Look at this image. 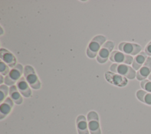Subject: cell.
Instances as JSON below:
<instances>
[{
  "label": "cell",
  "mask_w": 151,
  "mask_h": 134,
  "mask_svg": "<svg viewBox=\"0 0 151 134\" xmlns=\"http://www.w3.org/2000/svg\"><path fill=\"white\" fill-rule=\"evenodd\" d=\"M151 74V57H148L143 65L137 70L136 79L138 80H145Z\"/></svg>",
  "instance_id": "30bf717a"
},
{
  "label": "cell",
  "mask_w": 151,
  "mask_h": 134,
  "mask_svg": "<svg viewBox=\"0 0 151 134\" xmlns=\"http://www.w3.org/2000/svg\"><path fill=\"white\" fill-rule=\"evenodd\" d=\"M110 69L113 73H116L129 79H133L136 76L135 70L126 64L114 63L110 66Z\"/></svg>",
  "instance_id": "6da1fadb"
},
{
  "label": "cell",
  "mask_w": 151,
  "mask_h": 134,
  "mask_svg": "<svg viewBox=\"0 0 151 134\" xmlns=\"http://www.w3.org/2000/svg\"><path fill=\"white\" fill-rule=\"evenodd\" d=\"M8 91V88L6 85H1L0 86V102L2 103L6 97Z\"/></svg>",
  "instance_id": "d6986e66"
},
{
  "label": "cell",
  "mask_w": 151,
  "mask_h": 134,
  "mask_svg": "<svg viewBox=\"0 0 151 134\" xmlns=\"http://www.w3.org/2000/svg\"><path fill=\"white\" fill-rule=\"evenodd\" d=\"M0 69H1V74L2 75H5L8 74L9 71L8 67L6 65V64L1 60V64H0Z\"/></svg>",
  "instance_id": "ffe728a7"
},
{
  "label": "cell",
  "mask_w": 151,
  "mask_h": 134,
  "mask_svg": "<svg viewBox=\"0 0 151 134\" xmlns=\"http://www.w3.org/2000/svg\"><path fill=\"white\" fill-rule=\"evenodd\" d=\"M137 98L142 102L151 106V93L143 90H139L136 92Z\"/></svg>",
  "instance_id": "e0dca14e"
},
{
  "label": "cell",
  "mask_w": 151,
  "mask_h": 134,
  "mask_svg": "<svg viewBox=\"0 0 151 134\" xmlns=\"http://www.w3.org/2000/svg\"><path fill=\"white\" fill-rule=\"evenodd\" d=\"M148 79H149L148 80H150V81H151V74H150L149 76V77H148Z\"/></svg>",
  "instance_id": "7402d4cb"
},
{
  "label": "cell",
  "mask_w": 151,
  "mask_h": 134,
  "mask_svg": "<svg viewBox=\"0 0 151 134\" xmlns=\"http://www.w3.org/2000/svg\"><path fill=\"white\" fill-rule=\"evenodd\" d=\"M140 86L143 90L151 93V81L149 80H143L140 83Z\"/></svg>",
  "instance_id": "ac0fdd59"
},
{
  "label": "cell",
  "mask_w": 151,
  "mask_h": 134,
  "mask_svg": "<svg viewBox=\"0 0 151 134\" xmlns=\"http://www.w3.org/2000/svg\"><path fill=\"white\" fill-rule=\"evenodd\" d=\"M24 76L27 82L32 89H39L40 88V81L31 66H26L24 67Z\"/></svg>",
  "instance_id": "3957f363"
},
{
  "label": "cell",
  "mask_w": 151,
  "mask_h": 134,
  "mask_svg": "<svg viewBox=\"0 0 151 134\" xmlns=\"http://www.w3.org/2000/svg\"><path fill=\"white\" fill-rule=\"evenodd\" d=\"M119 49L126 54L134 55L140 53L142 47L137 44L123 42L119 45Z\"/></svg>",
  "instance_id": "8992f818"
},
{
  "label": "cell",
  "mask_w": 151,
  "mask_h": 134,
  "mask_svg": "<svg viewBox=\"0 0 151 134\" xmlns=\"http://www.w3.org/2000/svg\"><path fill=\"white\" fill-rule=\"evenodd\" d=\"M147 58V55L144 51H141L133 58L132 67L135 70H138L145 63Z\"/></svg>",
  "instance_id": "9a60e30c"
},
{
  "label": "cell",
  "mask_w": 151,
  "mask_h": 134,
  "mask_svg": "<svg viewBox=\"0 0 151 134\" xmlns=\"http://www.w3.org/2000/svg\"><path fill=\"white\" fill-rule=\"evenodd\" d=\"M145 53L149 56H151V41H150L146 46L145 48Z\"/></svg>",
  "instance_id": "44dd1931"
},
{
  "label": "cell",
  "mask_w": 151,
  "mask_h": 134,
  "mask_svg": "<svg viewBox=\"0 0 151 134\" xmlns=\"http://www.w3.org/2000/svg\"><path fill=\"white\" fill-rule=\"evenodd\" d=\"M114 46V44L109 41L106 42L101 47V48L99 52L98 53V55L97 57V60L98 62L100 63H105L108 58L109 55H110V53L113 49Z\"/></svg>",
  "instance_id": "ba28073f"
},
{
  "label": "cell",
  "mask_w": 151,
  "mask_h": 134,
  "mask_svg": "<svg viewBox=\"0 0 151 134\" xmlns=\"http://www.w3.org/2000/svg\"><path fill=\"white\" fill-rule=\"evenodd\" d=\"M9 96L11 99L13 100V102L17 104H20L22 102V97L19 91H18V89L17 88V86L15 85H13L11 86L9 88Z\"/></svg>",
  "instance_id": "2e32d148"
},
{
  "label": "cell",
  "mask_w": 151,
  "mask_h": 134,
  "mask_svg": "<svg viewBox=\"0 0 151 134\" xmlns=\"http://www.w3.org/2000/svg\"><path fill=\"white\" fill-rule=\"evenodd\" d=\"M17 86L19 92L25 97H29L31 94V91L28 83L25 81L24 77H22L17 82Z\"/></svg>",
  "instance_id": "4fadbf2b"
},
{
  "label": "cell",
  "mask_w": 151,
  "mask_h": 134,
  "mask_svg": "<svg viewBox=\"0 0 151 134\" xmlns=\"http://www.w3.org/2000/svg\"><path fill=\"white\" fill-rule=\"evenodd\" d=\"M106 38L103 35H97L90 43L87 49V54L90 58H94L99 52L100 48L105 42Z\"/></svg>",
  "instance_id": "7a4b0ae2"
},
{
  "label": "cell",
  "mask_w": 151,
  "mask_h": 134,
  "mask_svg": "<svg viewBox=\"0 0 151 134\" xmlns=\"http://www.w3.org/2000/svg\"><path fill=\"white\" fill-rule=\"evenodd\" d=\"M106 80L110 83L117 86L123 87L127 84V80L126 77L111 72H106L105 74Z\"/></svg>",
  "instance_id": "9c48e42d"
},
{
  "label": "cell",
  "mask_w": 151,
  "mask_h": 134,
  "mask_svg": "<svg viewBox=\"0 0 151 134\" xmlns=\"http://www.w3.org/2000/svg\"><path fill=\"white\" fill-rule=\"evenodd\" d=\"M14 104L13 100L11 97H7L1 103L0 106V119L5 117L11 112Z\"/></svg>",
  "instance_id": "7c38bea8"
},
{
  "label": "cell",
  "mask_w": 151,
  "mask_h": 134,
  "mask_svg": "<svg viewBox=\"0 0 151 134\" xmlns=\"http://www.w3.org/2000/svg\"><path fill=\"white\" fill-rule=\"evenodd\" d=\"M88 127L90 134H101L99 119L96 112H90L87 115Z\"/></svg>",
  "instance_id": "5b68a950"
},
{
  "label": "cell",
  "mask_w": 151,
  "mask_h": 134,
  "mask_svg": "<svg viewBox=\"0 0 151 134\" xmlns=\"http://www.w3.org/2000/svg\"><path fill=\"white\" fill-rule=\"evenodd\" d=\"M109 58L111 61L116 62L119 64L124 63L126 64H130L133 61V58L132 56L126 54L119 51H113L110 54Z\"/></svg>",
  "instance_id": "52a82bcc"
},
{
  "label": "cell",
  "mask_w": 151,
  "mask_h": 134,
  "mask_svg": "<svg viewBox=\"0 0 151 134\" xmlns=\"http://www.w3.org/2000/svg\"><path fill=\"white\" fill-rule=\"evenodd\" d=\"M0 57L1 61H4L9 67H14L16 60L14 55L5 49L1 48L0 51Z\"/></svg>",
  "instance_id": "8fae6325"
},
{
  "label": "cell",
  "mask_w": 151,
  "mask_h": 134,
  "mask_svg": "<svg viewBox=\"0 0 151 134\" xmlns=\"http://www.w3.org/2000/svg\"><path fill=\"white\" fill-rule=\"evenodd\" d=\"M76 123L78 134H89L88 127L85 116L83 115L78 116L77 118Z\"/></svg>",
  "instance_id": "5bb4252c"
},
{
  "label": "cell",
  "mask_w": 151,
  "mask_h": 134,
  "mask_svg": "<svg viewBox=\"0 0 151 134\" xmlns=\"http://www.w3.org/2000/svg\"><path fill=\"white\" fill-rule=\"evenodd\" d=\"M23 72V67L21 64H18L13 67L4 79V83L6 85H12L21 78Z\"/></svg>",
  "instance_id": "277c9868"
}]
</instances>
